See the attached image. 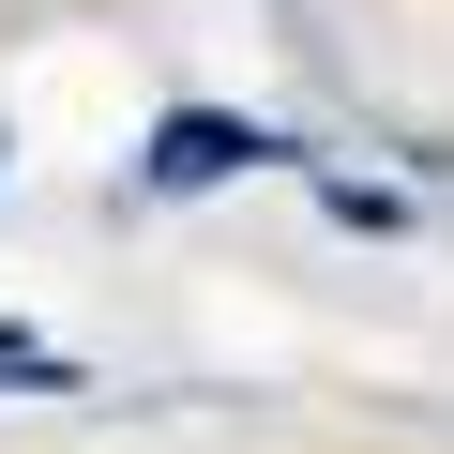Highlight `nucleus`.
I'll return each mask as SVG.
<instances>
[{"label": "nucleus", "mask_w": 454, "mask_h": 454, "mask_svg": "<svg viewBox=\"0 0 454 454\" xmlns=\"http://www.w3.org/2000/svg\"><path fill=\"white\" fill-rule=\"evenodd\" d=\"M243 167H288V137L243 121V106H167L152 152H137V197H212V182H243Z\"/></svg>", "instance_id": "1"}, {"label": "nucleus", "mask_w": 454, "mask_h": 454, "mask_svg": "<svg viewBox=\"0 0 454 454\" xmlns=\"http://www.w3.org/2000/svg\"><path fill=\"white\" fill-rule=\"evenodd\" d=\"M0 394H76V364H61L46 333H16V318H0Z\"/></svg>", "instance_id": "2"}, {"label": "nucleus", "mask_w": 454, "mask_h": 454, "mask_svg": "<svg viewBox=\"0 0 454 454\" xmlns=\"http://www.w3.org/2000/svg\"><path fill=\"white\" fill-rule=\"evenodd\" d=\"M0 152H16V137H0Z\"/></svg>", "instance_id": "3"}]
</instances>
